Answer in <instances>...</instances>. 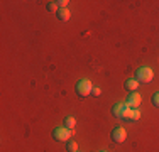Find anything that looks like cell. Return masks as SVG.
Masks as SVG:
<instances>
[{
	"instance_id": "6da1fadb",
	"label": "cell",
	"mask_w": 159,
	"mask_h": 152,
	"mask_svg": "<svg viewBox=\"0 0 159 152\" xmlns=\"http://www.w3.org/2000/svg\"><path fill=\"white\" fill-rule=\"evenodd\" d=\"M71 135H73V130H70L66 127H56L54 132H52V139L56 142H68L71 139Z\"/></svg>"
},
{
	"instance_id": "7a4b0ae2",
	"label": "cell",
	"mask_w": 159,
	"mask_h": 152,
	"mask_svg": "<svg viewBox=\"0 0 159 152\" xmlns=\"http://www.w3.org/2000/svg\"><path fill=\"white\" fill-rule=\"evenodd\" d=\"M152 78H154V73H152V69L151 68H147V66H144V68H139L137 71H135V79H137L139 83H151L152 81Z\"/></svg>"
},
{
	"instance_id": "3957f363",
	"label": "cell",
	"mask_w": 159,
	"mask_h": 152,
	"mask_svg": "<svg viewBox=\"0 0 159 152\" xmlns=\"http://www.w3.org/2000/svg\"><path fill=\"white\" fill-rule=\"evenodd\" d=\"M92 90H93V85H92L90 79H80L76 83V93H78V96H81V98H86L92 93Z\"/></svg>"
},
{
	"instance_id": "277c9868",
	"label": "cell",
	"mask_w": 159,
	"mask_h": 152,
	"mask_svg": "<svg viewBox=\"0 0 159 152\" xmlns=\"http://www.w3.org/2000/svg\"><path fill=\"white\" fill-rule=\"evenodd\" d=\"M125 139H127V132H125V128H124V127H115L112 130V140L115 144L125 142Z\"/></svg>"
},
{
	"instance_id": "5b68a950",
	"label": "cell",
	"mask_w": 159,
	"mask_h": 152,
	"mask_svg": "<svg viewBox=\"0 0 159 152\" xmlns=\"http://www.w3.org/2000/svg\"><path fill=\"white\" fill-rule=\"evenodd\" d=\"M125 103H127L129 108H132V110H134V108H139V105L142 103V96L137 93V91H134V93H130V95L127 96V101H125Z\"/></svg>"
},
{
	"instance_id": "8992f818",
	"label": "cell",
	"mask_w": 159,
	"mask_h": 152,
	"mask_svg": "<svg viewBox=\"0 0 159 152\" xmlns=\"http://www.w3.org/2000/svg\"><path fill=\"white\" fill-rule=\"evenodd\" d=\"M125 110H127V103H115L113 108H112V113H113V117H117V118H122L124 113H125Z\"/></svg>"
},
{
	"instance_id": "52a82bcc",
	"label": "cell",
	"mask_w": 159,
	"mask_h": 152,
	"mask_svg": "<svg viewBox=\"0 0 159 152\" xmlns=\"http://www.w3.org/2000/svg\"><path fill=\"white\" fill-rule=\"evenodd\" d=\"M137 88H139V81L137 79H127L125 81V90H129L130 93H134V91H137Z\"/></svg>"
},
{
	"instance_id": "ba28073f",
	"label": "cell",
	"mask_w": 159,
	"mask_h": 152,
	"mask_svg": "<svg viewBox=\"0 0 159 152\" xmlns=\"http://www.w3.org/2000/svg\"><path fill=\"white\" fill-rule=\"evenodd\" d=\"M58 17H59V20L66 22V20H70V19H71V14H70V10H68V9H59L58 10Z\"/></svg>"
},
{
	"instance_id": "9c48e42d",
	"label": "cell",
	"mask_w": 159,
	"mask_h": 152,
	"mask_svg": "<svg viewBox=\"0 0 159 152\" xmlns=\"http://www.w3.org/2000/svg\"><path fill=\"white\" fill-rule=\"evenodd\" d=\"M75 125H76V120H75V117H66V118H64V127H66V128L73 130Z\"/></svg>"
},
{
	"instance_id": "30bf717a",
	"label": "cell",
	"mask_w": 159,
	"mask_h": 152,
	"mask_svg": "<svg viewBox=\"0 0 159 152\" xmlns=\"http://www.w3.org/2000/svg\"><path fill=\"white\" fill-rule=\"evenodd\" d=\"M66 147H68V150H70V152H78V144L75 142V140H68Z\"/></svg>"
},
{
	"instance_id": "8fae6325",
	"label": "cell",
	"mask_w": 159,
	"mask_h": 152,
	"mask_svg": "<svg viewBox=\"0 0 159 152\" xmlns=\"http://www.w3.org/2000/svg\"><path fill=\"white\" fill-rule=\"evenodd\" d=\"M130 120H132V122L141 120V112H139V108H134V110L130 112Z\"/></svg>"
},
{
	"instance_id": "7c38bea8",
	"label": "cell",
	"mask_w": 159,
	"mask_h": 152,
	"mask_svg": "<svg viewBox=\"0 0 159 152\" xmlns=\"http://www.w3.org/2000/svg\"><path fill=\"white\" fill-rule=\"evenodd\" d=\"M46 9L49 10V12H58V10H59V7H58V3H56V2H48Z\"/></svg>"
},
{
	"instance_id": "4fadbf2b",
	"label": "cell",
	"mask_w": 159,
	"mask_h": 152,
	"mask_svg": "<svg viewBox=\"0 0 159 152\" xmlns=\"http://www.w3.org/2000/svg\"><path fill=\"white\" fill-rule=\"evenodd\" d=\"M152 105L156 106V108H159V91L152 95Z\"/></svg>"
},
{
	"instance_id": "5bb4252c",
	"label": "cell",
	"mask_w": 159,
	"mask_h": 152,
	"mask_svg": "<svg viewBox=\"0 0 159 152\" xmlns=\"http://www.w3.org/2000/svg\"><path fill=\"white\" fill-rule=\"evenodd\" d=\"M56 3H58V7H59V9H66V7H68V3H70V2H68V0H58Z\"/></svg>"
},
{
	"instance_id": "9a60e30c",
	"label": "cell",
	"mask_w": 159,
	"mask_h": 152,
	"mask_svg": "<svg viewBox=\"0 0 159 152\" xmlns=\"http://www.w3.org/2000/svg\"><path fill=\"white\" fill-rule=\"evenodd\" d=\"M130 112H132V108H129V106H127V110H125V113H124L122 118L124 120H130Z\"/></svg>"
},
{
	"instance_id": "2e32d148",
	"label": "cell",
	"mask_w": 159,
	"mask_h": 152,
	"mask_svg": "<svg viewBox=\"0 0 159 152\" xmlns=\"http://www.w3.org/2000/svg\"><path fill=\"white\" fill-rule=\"evenodd\" d=\"M92 95H93V96H100V95H102V90H100V88H97V86H93Z\"/></svg>"
},
{
	"instance_id": "e0dca14e",
	"label": "cell",
	"mask_w": 159,
	"mask_h": 152,
	"mask_svg": "<svg viewBox=\"0 0 159 152\" xmlns=\"http://www.w3.org/2000/svg\"><path fill=\"white\" fill-rule=\"evenodd\" d=\"M100 152H107V150H100Z\"/></svg>"
}]
</instances>
